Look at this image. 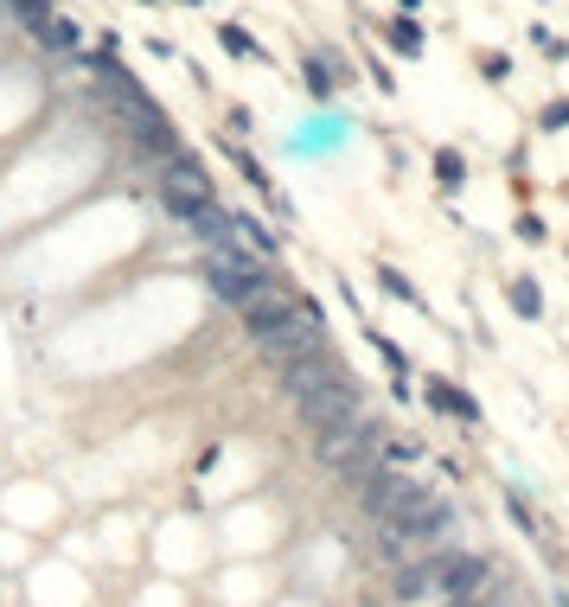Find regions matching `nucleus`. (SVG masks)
Listing matches in <instances>:
<instances>
[{"mask_svg": "<svg viewBox=\"0 0 569 607\" xmlns=\"http://www.w3.org/2000/svg\"><path fill=\"white\" fill-rule=\"evenodd\" d=\"M390 588H397V602H410V607L467 602V595L493 588V563H480V557H460L455 543H448V550L403 557V563H397V575H390Z\"/></svg>", "mask_w": 569, "mask_h": 607, "instance_id": "obj_1", "label": "nucleus"}, {"mask_svg": "<svg viewBox=\"0 0 569 607\" xmlns=\"http://www.w3.org/2000/svg\"><path fill=\"white\" fill-rule=\"evenodd\" d=\"M455 531H460L455 505L435 499V493H422L410 512H397L390 525H378V550L390 557V563H403V557H422V550H448Z\"/></svg>", "mask_w": 569, "mask_h": 607, "instance_id": "obj_2", "label": "nucleus"}, {"mask_svg": "<svg viewBox=\"0 0 569 607\" xmlns=\"http://www.w3.org/2000/svg\"><path fill=\"white\" fill-rule=\"evenodd\" d=\"M205 282H212V295L225 307H250L257 295L275 288V268H269L257 250H243V243H218V250L205 256Z\"/></svg>", "mask_w": 569, "mask_h": 607, "instance_id": "obj_3", "label": "nucleus"}, {"mask_svg": "<svg viewBox=\"0 0 569 607\" xmlns=\"http://www.w3.org/2000/svg\"><path fill=\"white\" fill-rule=\"evenodd\" d=\"M378 448V422L372 416H352V422H333V428H314V460L320 467H359V460H372Z\"/></svg>", "mask_w": 569, "mask_h": 607, "instance_id": "obj_4", "label": "nucleus"}, {"mask_svg": "<svg viewBox=\"0 0 569 607\" xmlns=\"http://www.w3.org/2000/svg\"><path fill=\"white\" fill-rule=\"evenodd\" d=\"M295 410H301L307 428H333V422L365 416V397H359V383L352 378H327V383H314V390H301Z\"/></svg>", "mask_w": 569, "mask_h": 607, "instance_id": "obj_5", "label": "nucleus"}, {"mask_svg": "<svg viewBox=\"0 0 569 607\" xmlns=\"http://www.w3.org/2000/svg\"><path fill=\"white\" fill-rule=\"evenodd\" d=\"M422 493H429V486H417V480H410V473H397V467H372V473L359 480V499H365V512H372L378 525H390L397 512H410Z\"/></svg>", "mask_w": 569, "mask_h": 607, "instance_id": "obj_6", "label": "nucleus"}, {"mask_svg": "<svg viewBox=\"0 0 569 607\" xmlns=\"http://www.w3.org/2000/svg\"><path fill=\"white\" fill-rule=\"evenodd\" d=\"M275 371H282V390H288V397H301V390H314V383H327V378H345V365H340L333 345H307L295 358H282Z\"/></svg>", "mask_w": 569, "mask_h": 607, "instance_id": "obj_7", "label": "nucleus"}, {"mask_svg": "<svg viewBox=\"0 0 569 607\" xmlns=\"http://www.w3.org/2000/svg\"><path fill=\"white\" fill-rule=\"evenodd\" d=\"M429 403H435V410H448L455 422H480V403H474L467 390H455V383H442V378H429Z\"/></svg>", "mask_w": 569, "mask_h": 607, "instance_id": "obj_8", "label": "nucleus"}, {"mask_svg": "<svg viewBox=\"0 0 569 607\" xmlns=\"http://www.w3.org/2000/svg\"><path fill=\"white\" fill-rule=\"evenodd\" d=\"M512 301H519V313L532 320V313H537V288H532V282H512Z\"/></svg>", "mask_w": 569, "mask_h": 607, "instance_id": "obj_9", "label": "nucleus"}, {"mask_svg": "<svg viewBox=\"0 0 569 607\" xmlns=\"http://www.w3.org/2000/svg\"><path fill=\"white\" fill-rule=\"evenodd\" d=\"M384 275V288H390V295H397V301H417V288H410V282H403V275H397V268H378Z\"/></svg>", "mask_w": 569, "mask_h": 607, "instance_id": "obj_10", "label": "nucleus"}]
</instances>
